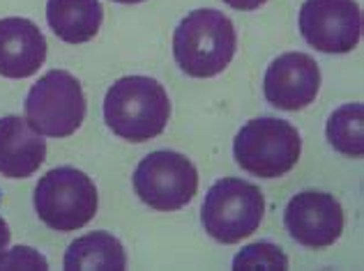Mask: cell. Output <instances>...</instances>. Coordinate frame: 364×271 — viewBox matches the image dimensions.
<instances>
[{
    "instance_id": "obj_10",
    "label": "cell",
    "mask_w": 364,
    "mask_h": 271,
    "mask_svg": "<svg viewBox=\"0 0 364 271\" xmlns=\"http://www.w3.org/2000/svg\"><path fill=\"white\" fill-rule=\"evenodd\" d=\"M321 90V70L311 55L291 51L274 57L263 79L265 99L279 111H302Z\"/></svg>"
},
{
    "instance_id": "obj_14",
    "label": "cell",
    "mask_w": 364,
    "mask_h": 271,
    "mask_svg": "<svg viewBox=\"0 0 364 271\" xmlns=\"http://www.w3.org/2000/svg\"><path fill=\"white\" fill-rule=\"evenodd\" d=\"M65 269H111L122 271L127 269V253H124L122 244L111 235V232H90V235L79 237L72 241L67 248Z\"/></svg>"
},
{
    "instance_id": "obj_6",
    "label": "cell",
    "mask_w": 364,
    "mask_h": 271,
    "mask_svg": "<svg viewBox=\"0 0 364 271\" xmlns=\"http://www.w3.org/2000/svg\"><path fill=\"white\" fill-rule=\"evenodd\" d=\"M85 94L70 72L51 70L26 96V122L46 138H67L83 124Z\"/></svg>"
},
{
    "instance_id": "obj_7",
    "label": "cell",
    "mask_w": 364,
    "mask_h": 271,
    "mask_svg": "<svg viewBox=\"0 0 364 271\" xmlns=\"http://www.w3.org/2000/svg\"><path fill=\"white\" fill-rule=\"evenodd\" d=\"M134 191L148 207L176 211L189 205L198 191V172L185 154L159 150L134 170Z\"/></svg>"
},
{
    "instance_id": "obj_1",
    "label": "cell",
    "mask_w": 364,
    "mask_h": 271,
    "mask_svg": "<svg viewBox=\"0 0 364 271\" xmlns=\"http://www.w3.org/2000/svg\"><path fill=\"white\" fill-rule=\"evenodd\" d=\"M171 118V101L159 81L150 76H124L104 96L109 129L132 143L157 138Z\"/></svg>"
},
{
    "instance_id": "obj_8",
    "label": "cell",
    "mask_w": 364,
    "mask_h": 271,
    "mask_svg": "<svg viewBox=\"0 0 364 271\" xmlns=\"http://www.w3.org/2000/svg\"><path fill=\"white\" fill-rule=\"evenodd\" d=\"M300 33L321 53H350L362 37V9L355 0H304Z\"/></svg>"
},
{
    "instance_id": "obj_20",
    "label": "cell",
    "mask_w": 364,
    "mask_h": 271,
    "mask_svg": "<svg viewBox=\"0 0 364 271\" xmlns=\"http://www.w3.org/2000/svg\"><path fill=\"white\" fill-rule=\"evenodd\" d=\"M113 3H122V5H136V3H143V0H113Z\"/></svg>"
},
{
    "instance_id": "obj_5",
    "label": "cell",
    "mask_w": 364,
    "mask_h": 271,
    "mask_svg": "<svg viewBox=\"0 0 364 271\" xmlns=\"http://www.w3.org/2000/svg\"><path fill=\"white\" fill-rule=\"evenodd\" d=\"M97 187L85 172L72 166L49 170L35 187V211L55 232H74L97 214Z\"/></svg>"
},
{
    "instance_id": "obj_16",
    "label": "cell",
    "mask_w": 364,
    "mask_h": 271,
    "mask_svg": "<svg viewBox=\"0 0 364 271\" xmlns=\"http://www.w3.org/2000/svg\"><path fill=\"white\" fill-rule=\"evenodd\" d=\"M233 269H289V258L270 241H256L233 258Z\"/></svg>"
},
{
    "instance_id": "obj_4",
    "label": "cell",
    "mask_w": 364,
    "mask_h": 271,
    "mask_svg": "<svg viewBox=\"0 0 364 271\" xmlns=\"http://www.w3.org/2000/svg\"><path fill=\"white\" fill-rule=\"evenodd\" d=\"M265 198L261 189L240 177H224L210 187L200 207V223L219 244H237L261 228Z\"/></svg>"
},
{
    "instance_id": "obj_3",
    "label": "cell",
    "mask_w": 364,
    "mask_h": 271,
    "mask_svg": "<svg viewBox=\"0 0 364 271\" xmlns=\"http://www.w3.org/2000/svg\"><path fill=\"white\" fill-rule=\"evenodd\" d=\"M302 154L300 131L277 118L249 120L233 140L235 163L249 175L277 179L295 168Z\"/></svg>"
},
{
    "instance_id": "obj_13",
    "label": "cell",
    "mask_w": 364,
    "mask_h": 271,
    "mask_svg": "<svg viewBox=\"0 0 364 271\" xmlns=\"http://www.w3.org/2000/svg\"><path fill=\"white\" fill-rule=\"evenodd\" d=\"M104 21L100 0H49L46 23L58 40L67 44H85L95 40Z\"/></svg>"
},
{
    "instance_id": "obj_15",
    "label": "cell",
    "mask_w": 364,
    "mask_h": 271,
    "mask_svg": "<svg viewBox=\"0 0 364 271\" xmlns=\"http://www.w3.org/2000/svg\"><path fill=\"white\" fill-rule=\"evenodd\" d=\"M328 143L339 154L360 159L364 154V109L362 104H343L328 120L325 127Z\"/></svg>"
},
{
    "instance_id": "obj_17",
    "label": "cell",
    "mask_w": 364,
    "mask_h": 271,
    "mask_svg": "<svg viewBox=\"0 0 364 271\" xmlns=\"http://www.w3.org/2000/svg\"><path fill=\"white\" fill-rule=\"evenodd\" d=\"M0 269H49L46 258L31 246H16L0 253Z\"/></svg>"
},
{
    "instance_id": "obj_18",
    "label": "cell",
    "mask_w": 364,
    "mask_h": 271,
    "mask_svg": "<svg viewBox=\"0 0 364 271\" xmlns=\"http://www.w3.org/2000/svg\"><path fill=\"white\" fill-rule=\"evenodd\" d=\"M228 7L240 9V12H252V9H258L261 5H265L267 0H224Z\"/></svg>"
},
{
    "instance_id": "obj_19",
    "label": "cell",
    "mask_w": 364,
    "mask_h": 271,
    "mask_svg": "<svg viewBox=\"0 0 364 271\" xmlns=\"http://www.w3.org/2000/svg\"><path fill=\"white\" fill-rule=\"evenodd\" d=\"M9 239H12V232H9V226L3 221V216H0V253L7 250Z\"/></svg>"
},
{
    "instance_id": "obj_11",
    "label": "cell",
    "mask_w": 364,
    "mask_h": 271,
    "mask_svg": "<svg viewBox=\"0 0 364 271\" xmlns=\"http://www.w3.org/2000/svg\"><path fill=\"white\" fill-rule=\"evenodd\" d=\"M46 60V40L31 18H0V76L28 79Z\"/></svg>"
},
{
    "instance_id": "obj_12",
    "label": "cell",
    "mask_w": 364,
    "mask_h": 271,
    "mask_svg": "<svg viewBox=\"0 0 364 271\" xmlns=\"http://www.w3.org/2000/svg\"><path fill=\"white\" fill-rule=\"evenodd\" d=\"M46 159V143L18 115L0 118V175L26 179L40 170Z\"/></svg>"
},
{
    "instance_id": "obj_9",
    "label": "cell",
    "mask_w": 364,
    "mask_h": 271,
    "mask_svg": "<svg viewBox=\"0 0 364 271\" xmlns=\"http://www.w3.org/2000/svg\"><path fill=\"white\" fill-rule=\"evenodd\" d=\"M289 235L306 248L332 246L343 232V209L330 193L304 191L293 196L284 211Z\"/></svg>"
},
{
    "instance_id": "obj_2",
    "label": "cell",
    "mask_w": 364,
    "mask_h": 271,
    "mask_svg": "<svg viewBox=\"0 0 364 271\" xmlns=\"http://www.w3.org/2000/svg\"><path fill=\"white\" fill-rule=\"evenodd\" d=\"M237 48L235 28L224 12L194 9L173 33L176 62L187 76L213 79L231 65Z\"/></svg>"
}]
</instances>
